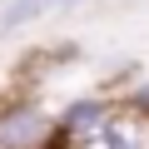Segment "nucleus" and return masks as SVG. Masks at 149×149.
<instances>
[{"label":"nucleus","instance_id":"nucleus-5","mask_svg":"<svg viewBox=\"0 0 149 149\" xmlns=\"http://www.w3.org/2000/svg\"><path fill=\"white\" fill-rule=\"evenodd\" d=\"M119 104L129 109V114H139L144 124H149V80H134L124 95H119Z\"/></svg>","mask_w":149,"mask_h":149},{"label":"nucleus","instance_id":"nucleus-2","mask_svg":"<svg viewBox=\"0 0 149 149\" xmlns=\"http://www.w3.org/2000/svg\"><path fill=\"white\" fill-rule=\"evenodd\" d=\"M119 109V100L114 95H74V100H65L60 109H55V129H60V144L65 149H80L109 114Z\"/></svg>","mask_w":149,"mask_h":149},{"label":"nucleus","instance_id":"nucleus-6","mask_svg":"<svg viewBox=\"0 0 149 149\" xmlns=\"http://www.w3.org/2000/svg\"><path fill=\"white\" fill-rule=\"evenodd\" d=\"M55 149H60V144H55Z\"/></svg>","mask_w":149,"mask_h":149},{"label":"nucleus","instance_id":"nucleus-1","mask_svg":"<svg viewBox=\"0 0 149 149\" xmlns=\"http://www.w3.org/2000/svg\"><path fill=\"white\" fill-rule=\"evenodd\" d=\"M55 144H60L55 109L40 95L0 100V149H55Z\"/></svg>","mask_w":149,"mask_h":149},{"label":"nucleus","instance_id":"nucleus-3","mask_svg":"<svg viewBox=\"0 0 149 149\" xmlns=\"http://www.w3.org/2000/svg\"><path fill=\"white\" fill-rule=\"evenodd\" d=\"M80 149H149V124L119 104V109H114V114H109Z\"/></svg>","mask_w":149,"mask_h":149},{"label":"nucleus","instance_id":"nucleus-4","mask_svg":"<svg viewBox=\"0 0 149 149\" xmlns=\"http://www.w3.org/2000/svg\"><path fill=\"white\" fill-rule=\"evenodd\" d=\"M85 0H5V5H0V40H10V35H20L30 25L50 20V15H70Z\"/></svg>","mask_w":149,"mask_h":149}]
</instances>
